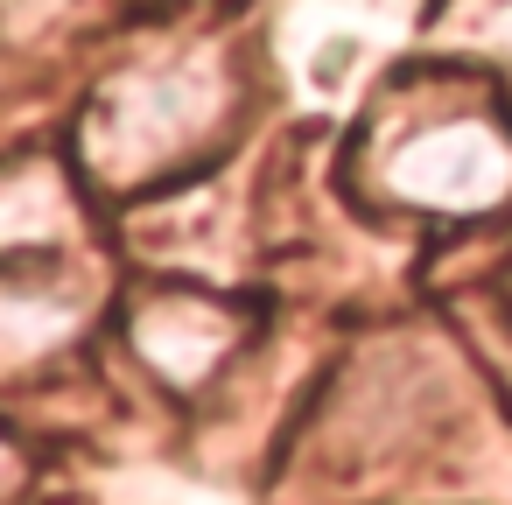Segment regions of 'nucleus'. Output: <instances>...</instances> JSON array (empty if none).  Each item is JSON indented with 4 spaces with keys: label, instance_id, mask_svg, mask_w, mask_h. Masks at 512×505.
<instances>
[{
    "label": "nucleus",
    "instance_id": "nucleus-1",
    "mask_svg": "<svg viewBox=\"0 0 512 505\" xmlns=\"http://www.w3.org/2000/svg\"><path fill=\"white\" fill-rule=\"evenodd\" d=\"M393 183L407 197L435 204V211H477V204H491V197L512 190V148H505V134L477 127L470 113H456V120L421 127L400 148Z\"/></svg>",
    "mask_w": 512,
    "mask_h": 505
}]
</instances>
